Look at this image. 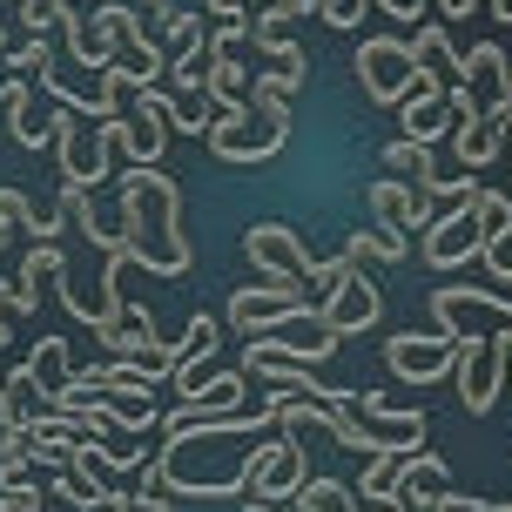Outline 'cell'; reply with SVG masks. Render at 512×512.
Here are the masks:
<instances>
[{"label":"cell","mask_w":512,"mask_h":512,"mask_svg":"<svg viewBox=\"0 0 512 512\" xmlns=\"http://www.w3.org/2000/svg\"><path fill=\"white\" fill-rule=\"evenodd\" d=\"M48 7H88V0H48Z\"/></svg>","instance_id":"1f68e13d"},{"label":"cell","mask_w":512,"mask_h":512,"mask_svg":"<svg viewBox=\"0 0 512 512\" xmlns=\"http://www.w3.org/2000/svg\"><path fill=\"white\" fill-rule=\"evenodd\" d=\"M438 21H465V14H479V0H432Z\"/></svg>","instance_id":"f1b7e54d"},{"label":"cell","mask_w":512,"mask_h":512,"mask_svg":"<svg viewBox=\"0 0 512 512\" xmlns=\"http://www.w3.org/2000/svg\"><path fill=\"white\" fill-rule=\"evenodd\" d=\"M0 108H7V128H14L21 149H48V115H34V81L27 75H7Z\"/></svg>","instance_id":"7c38bea8"},{"label":"cell","mask_w":512,"mask_h":512,"mask_svg":"<svg viewBox=\"0 0 512 512\" xmlns=\"http://www.w3.org/2000/svg\"><path fill=\"white\" fill-rule=\"evenodd\" d=\"M371 209H378V223L391 236H425V230H432V216H438V209L425 203L411 182H391V176L371 182Z\"/></svg>","instance_id":"9c48e42d"},{"label":"cell","mask_w":512,"mask_h":512,"mask_svg":"<svg viewBox=\"0 0 512 512\" xmlns=\"http://www.w3.org/2000/svg\"><path fill=\"white\" fill-rule=\"evenodd\" d=\"M378 310H384L378 283L364 277V263H351V270H344V283H331V290L317 297V331H331L337 344H344V337L371 331V324H378Z\"/></svg>","instance_id":"7a4b0ae2"},{"label":"cell","mask_w":512,"mask_h":512,"mask_svg":"<svg viewBox=\"0 0 512 512\" xmlns=\"http://www.w3.org/2000/svg\"><path fill=\"white\" fill-rule=\"evenodd\" d=\"M122 263H142L155 277H189V236H182V189L155 162H135L122 176V230H115Z\"/></svg>","instance_id":"6da1fadb"},{"label":"cell","mask_w":512,"mask_h":512,"mask_svg":"<svg viewBox=\"0 0 512 512\" xmlns=\"http://www.w3.org/2000/svg\"><path fill=\"white\" fill-rule=\"evenodd\" d=\"M243 250H250L256 277H290L297 290H304L310 270H317V256L297 243V230H283V223H256V230H243Z\"/></svg>","instance_id":"277c9868"},{"label":"cell","mask_w":512,"mask_h":512,"mask_svg":"<svg viewBox=\"0 0 512 512\" xmlns=\"http://www.w3.org/2000/svg\"><path fill=\"white\" fill-rule=\"evenodd\" d=\"M472 216H479V256H492V250L512 236V196H499V189H479V196H472Z\"/></svg>","instance_id":"9a60e30c"},{"label":"cell","mask_w":512,"mask_h":512,"mask_svg":"<svg viewBox=\"0 0 512 512\" xmlns=\"http://www.w3.org/2000/svg\"><path fill=\"white\" fill-rule=\"evenodd\" d=\"M135 7H149L155 21H162V14H169V7H176V0H135Z\"/></svg>","instance_id":"4dcf8cb0"},{"label":"cell","mask_w":512,"mask_h":512,"mask_svg":"<svg viewBox=\"0 0 512 512\" xmlns=\"http://www.w3.org/2000/svg\"><path fill=\"white\" fill-rule=\"evenodd\" d=\"M283 142H290V122H270V115H256V108H243L236 122L209 128V149L223 155V162H263V155H277Z\"/></svg>","instance_id":"8992f818"},{"label":"cell","mask_w":512,"mask_h":512,"mask_svg":"<svg viewBox=\"0 0 512 512\" xmlns=\"http://www.w3.org/2000/svg\"><path fill=\"white\" fill-rule=\"evenodd\" d=\"M27 364H34L41 391H54L61 378H75V371H68V344H61V337H48V331H41V344H34V358H27Z\"/></svg>","instance_id":"44dd1931"},{"label":"cell","mask_w":512,"mask_h":512,"mask_svg":"<svg viewBox=\"0 0 512 512\" xmlns=\"http://www.w3.org/2000/svg\"><path fill=\"white\" fill-rule=\"evenodd\" d=\"M176 499H155V492H115V506L108 512H169Z\"/></svg>","instance_id":"4316f807"},{"label":"cell","mask_w":512,"mask_h":512,"mask_svg":"<svg viewBox=\"0 0 512 512\" xmlns=\"http://www.w3.org/2000/svg\"><path fill=\"white\" fill-rule=\"evenodd\" d=\"M310 7H317V14H324V21H331V27H358V21H364V7H371V0H310Z\"/></svg>","instance_id":"484cf974"},{"label":"cell","mask_w":512,"mask_h":512,"mask_svg":"<svg viewBox=\"0 0 512 512\" xmlns=\"http://www.w3.org/2000/svg\"><path fill=\"white\" fill-rule=\"evenodd\" d=\"M506 115H512V108H506ZM506 115H499V108H479V115H465V122L452 128V155H459L472 176L506 149Z\"/></svg>","instance_id":"8fae6325"},{"label":"cell","mask_w":512,"mask_h":512,"mask_svg":"<svg viewBox=\"0 0 512 512\" xmlns=\"http://www.w3.org/2000/svg\"><path fill=\"white\" fill-rule=\"evenodd\" d=\"M34 479V465L27 459H0V486H27Z\"/></svg>","instance_id":"f546056e"},{"label":"cell","mask_w":512,"mask_h":512,"mask_svg":"<svg viewBox=\"0 0 512 512\" xmlns=\"http://www.w3.org/2000/svg\"><path fill=\"white\" fill-rule=\"evenodd\" d=\"M162 54H176V48H189V41H203V7H169L162 14Z\"/></svg>","instance_id":"7402d4cb"},{"label":"cell","mask_w":512,"mask_h":512,"mask_svg":"<svg viewBox=\"0 0 512 512\" xmlns=\"http://www.w3.org/2000/svg\"><path fill=\"white\" fill-rule=\"evenodd\" d=\"M0 88H7V61H0Z\"/></svg>","instance_id":"d6a6232c"},{"label":"cell","mask_w":512,"mask_h":512,"mask_svg":"<svg viewBox=\"0 0 512 512\" xmlns=\"http://www.w3.org/2000/svg\"><path fill=\"white\" fill-rule=\"evenodd\" d=\"M61 270H68V256H61V243H34V250H27L21 256V277H14V283H21V290H34V297H41V277H61Z\"/></svg>","instance_id":"ffe728a7"},{"label":"cell","mask_w":512,"mask_h":512,"mask_svg":"<svg viewBox=\"0 0 512 512\" xmlns=\"http://www.w3.org/2000/svg\"><path fill=\"white\" fill-rule=\"evenodd\" d=\"M283 297H304V290H297L290 277H256V283H243V290L230 297V331H243V324H250L256 310L283 304Z\"/></svg>","instance_id":"5bb4252c"},{"label":"cell","mask_w":512,"mask_h":512,"mask_svg":"<svg viewBox=\"0 0 512 512\" xmlns=\"http://www.w3.org/2000/svg\"><path fill=\"white\" fill-rule=\"evenodd\" d=\"M34 310H41V297H34V290H21L14 277L0 283V317H7V324H14V317H34Z\"/></svg>","instance_id":"d4e9b609"},{"label":"cell","mask_w":512,"mask_h":512,"mask_svg":"<svg viewBox=\"0 0 512 512\" xmlns=\"http://www.w3.org/2000/svg\"><path fill=\"white\" fill-rule=\"evenodd\" d=\"M0 61H7V75H27V81H34L54 61V48H48V41H21V48H7Z\"/></svg>","instance_id":"603a6c76"},{"label":"cell","mask_w":512,"mask_h":512,"mask_svg":"<svg viewBox=\"0 0 512 512\" xmlns=\"http://www.w3.org/2000/svg\"><path fill=\"white\" fill-rule=\"evenodd\" d=\"M0 512H48V492L34 486V479L27 486H0Z\"/></svg>","instance_id":"cb8c5ba5"},{"label":"cell","mask_w":512,"mask_h":512,"mask_svg":"<svg viewBox=\"0 0 512 512\" xmlns=\"http://www.w3.org/2000/svg\"><path fill=\"white\" fill-rule=\"evenodd\" d=\"M384 169H398V176H411V189H425V182L438 176V169H432V149H425V142H405V135H398V142L384 149Z\"/></svg>","instance_id":"d6986e66"},{"label":"cell","mask_w":512,"mask_h":512,"mask_svg":"<svg viewBox=\"0 0 512 512\" xmlns=\"http://www.w3.org/2000/svg\"><path fill=\"white\" fill-rule=\"evenodd\" d=\"M452 358H459V344H452V337H418V331L384 337V364H391V378H405V384L452 378Z\"/></svg>","instance_id":"5b68a950"},{"label":"cell","mask_w":512,"mask_h":512,"mask_svg":"<svg viewBox=\"0 0 512 512\" xmlns=\"http://www.w3.org/2000/svg\"><path fill=\"white\" fill-rule=\"evenodd\" d=\"M405 250H411V236H391V230H351V243H344L351 263H398Z\"/></svg>","instance_id":"e0dca14e"},{"label":"cell","mask_w":512,"mask_h":512,"mask_svg":"<svg viewBox=\"0 0 512 512\" xmlns=\"http://www.w3.org/2000/svg\"><path fill=\"white\" fill-rule=\"evenodd\" d=\"M358 88L371 95V102H384V108H398L411 95V81H418V68H411V48L405 41H391V34H371L358 48Z\"/></svg>","instance_id":"3957f363"},{"label":"cell","mask_w":512,"mask_h":512,"mask_svg":"<svg viewBox=\"0 0 512 512\" xmlns=\"http://www.w3.org/2000/svg\"><path fill=\"white\" fill-rule=\"evenodd\" d=\"M405 48H411V68H425V75H438V68H452V61H459L452 41H445V21H425Z\"/></svg>","instance_id":"2e32d148"},{"label":"cell","mask_w":512,"mask_h":512,"mask_svg":"<svg viewBox=\"0 0 512 512\" xmlns=\"http://www.w3.org/2000/svg\"><path fill=\"white\" fill-rule=\"evenodd\" d=\"M297 512H358V492L337 479H304L297 486Z\"/></svg>","instance_id":"ac0fdd59"},{"label":"cell","mask_w":512,"mask_h":512,"mask_svg":"<svg viewBox=\"0 0 512 512\" xmlns=\"http://www.w3.org/2000/svg\"><path fill=\"white\" fill-rule=\"evenodd\" d=\"M452 68H459L465 88H486V108H499V115L512 108V54L499 48V41H479V48L459 54Z\"/></svg>","instance_id":"30bf717a"},{"label":"cell","mask_w":512,"mask_h":512,"mask_svg":"<svg viewBox=\"0 0 512 512\" xmlns=\"http://www.w3.org/2000/svg\"><path fill=\"white\" fill-rule=\"evenodd\" d=\"M378 14H391V21H405V27H418V14H432L425 0H371Z\"/></svg>","instance_id":"83f0119b"},{"label":"cell","mask_w":512,"mask_h":512,"mask_svg":"<svg viewBox=\"0 0 512 512\" xmlns=\"http://www.w3.org/2000/svg\"><path fill=\"white\" fill-rule=\"evenodd\" d=\"M250 358H277V364H324L337 358V337L317 331V337H250V351H243V364Z\"/></svg>","instance_id":"4fadbf2b"},{"label":"cell","mask_w":512,"mask_h":512,"mask_svg":"<svg viewBox=\"0 0 512 512\" xmlns=\"http://www.w3.org/2000/svg\"><path fill=\"white\" fill-rule=\"evenodd\" d=\"M310 479V452H304V432H283L270 438V452H263V465H256L250 492L263 499V506H277V499H297V486Z\"/></svg>","instance_id":"52a82bcc"},{"label":"cell","mask_w":512,"mask_h":512,"mask_svg":"<svg viewBox=\"0 0 512 512\" xmlns=\"http://www.w3.org/2000/svg\"><path fill=\"white\" fill-rule=\"evenodd\" d=\"M479 196V189H472ZM472 196L452 203L445 216H432V230H425V263L432 270H459L465 256H479V216H472Z\"/></svg>","instance_id":"ba28073f"}]
</instances>
